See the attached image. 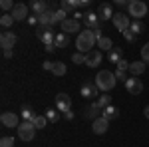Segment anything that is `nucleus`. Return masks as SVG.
<instances>
[{
  "mask_svg": "<svg viewBox=\"0 0 149 147\" xmlns=\"http://www.w3.org/2000/svg\"><path fill=\"white\" fill-rule=\"evenodd\" d=\"M93 46H97V36L93 30H84L78 34L76 38V48H78V52L81 54H90L93 50Z\"/></svg>",
  "mask_w": 149,
  "mask_h": 147,
  "instance_id": "1",
  "label": "nucleus"
},
{
  "mask_svg": "<svg viewBox=\"0 0 149 147\" xmlns=\"http://www.w3.org/2000/svg\"><path fill=\"white\" fill-rule=\"evenodd\" d=\"M93 82H95V86H97L102 91H105V93H107L109 90H113V88H115L117 78H115V72H109V70H100Z\"/></svg>",
  "mask_w": 149,
  "mask_h": 147,
  "instance_id": "2",
  "label": "nucleus"
},
{
  "mask_svg": "<svg viewBox=\"0 0 149 147\" xmlns=\"http://www.w3.org/2000/svg\"><path fill=\"white\" fill-rule=\"evenodd\" d=\"M127 12H129V16H133L135 20H141L143 16H147V4L141 2V0H131Z\"/></svg>",
  "mask_w": 149,
  "mask_h": 147,
  "instance_id": "3",
  "label": "nucleus"
},
{
  "mask_svg": "<svg viewBox=\"0 0 149 147\" xmlns=\"http://www.w3.org/2000/svg\"><path fill=\"white\" fill-rule=\"evenodd\" d=\"M34 135H36V127H34V123L32 121H22V123L18 125V137L22 139V141H32L34 139Z\"/></svg>",
  "mask_w": 149,
  "mask_h": 147,
  "instance_id": "4",
  "label": "nucleus"
},
{
  "mask_svg": "<svg viewBox=\"0 0 149 147\" xmlns=\"http://www.w3.org/2000/svg\"><path fill=\"white\" fill-rule=\"evenodd\" d=\"M80 93H81V98H86V100H90V98H100V88L95 86V82L86 79V82L81 84V88H80Z\"/></svg>",
  "mask_w": 149,
  "mask_h": 147,
  "instance_id": "5",
  "label": "nucleus"
},
{
  "mask_svg": "<svg viewBox=\"0 0 149 147\" xmlns=\"http://www.w3.org/2000/svg\"><path fill=\"white\" fill-rule=\"evenodd\" d=\"M36 36L40 42H44V46H56V34L52 28H38Z\"/></svg>",
  "mask_w": 149,
  "mask_h": 147,
  "instance_id": "6",
  "label": "nucleus"
},
{
  "mask_svg": "<svg viewBox=\"0 0 149 147\" xmlns=\"http://www.w3.org/2000/svg\"><path fill=\"white\" fill-rule=\"evenodd\" d=\"M111 22H113V26L123 34L125 30H129V26H131V20H129V16H125L123 12H115L113 18H111Z\"/></svg>",
  "mask_w": 149,
  "mask_h": 147,
  "instance_id": "7",
  "label": "nucleus"
},
{
  "mask_svg": "<svg viewBox=\"0 0 149 147\" xmlns=\"http://www.w3.org/2000/svg\"><path fill=\"white\" fill-rule=\"evenodd\" d=\"M56 109L60 113H68L72 111V98H70L68 93H58L56 95Z\"/></svg>",
  "mask_w": 149,
  "mask_h": 147,
  "instance_id": "8",
  "label": "nucleus"
},
{
  "mask_svg": "<svg viewBox=\"0 0 149 147\" xmlns=\"http://www.w3.org/2000/svg\"><path fill=\"white\" fill-rule=\"evenodd\" d=\"M84 24L88 26V30H102L100 26H102V20H100V16H97V12H86L84 14Z\"/></svg>",
  "mask_w": 149,
  "mask_h": 147,
  "instance_id": "9",
  "label": "nucleus"
},
{
  "mask_svg": "<svg viewBox=\"0 0 149 147\" xmlns=\"http://www.w3.org/2000/svg\"><path fill=\"white\" fill-rule=\"evenodd\" d=\"M0 123L4 125V127H8V129H12V127H16V129H18L20 119H18V115H16L14 111H4L2 115H0Z\"/></svg>",
  "mask_w": 149,
  "mask_h": 147,
  "instance_id": "10",
  "label": "nucleus"
},
{
  "mask_svg": "<svg viewBox=\"0 0 149 147\" xmlns=\"http://www.w3.org/2000/svg\"><path fill=\"white\" fill-rule=\"evenodd\" d=\"M16 42H18V36L14 34V32H2L0 34V46H2V50H12Z\"/></svg>",
  "mask_w": 149,
  "mask_h": 147,
  "instance_id": "11",
  "label": "nucleus"
},
{
  "mask_svg": "<svg viewBox=\"0 0 149 147\" xmlns=\"http://www.w3.org/2000/svg\"><path fill=\"white\" fill-rule=\"evenodd\" d=\"M60 28H62V32L64 34H76V32H80V22L76 20V18H68V20H64V22L60 24Z\"/></svg>",
  "mask_w": 149,
  "mask_h": 147,
  "instance_id": "12",
  "label": "nucleus"
},
{
  "mask_svg": "<svg viewBox=\"0 0 149 147\" xmlns=\"http://www.w3.org/2000/svg\"><path fill=\"white\" fill-rule=\"evenodd\" d=\"M125 90L129 91L131 95H139V93L143 91V84H141L139 78H133V76H131V78L125 82Z\"/></svg>",
  "mask_w": 149,
  "mask_h": 147,
  "instance_id": "13",
  "label": "nucleus"
},
{
  "mask_svg": "<svg viewBox=\"0 0 149 147\" xmlns=\"http://www.w3.org/2000/svg\"><path fill=\"white\" fill-rule=\"evenodd\" d=\"M107 127H109V121H107L103 115H100L97 119H93V121H92V131L95 133V135L105 133V131H107Z\"/></svg>",
  "mask_w": 149,
  "mask_h": 147,
  "instance_id": "14",
  "label": "nucleus"
},
{
  "mask_svg": "<svg viewBox=\"0 0 149 147\" xmlns=\"http://www.w3.org/2000/svg\"><path fill=\"white\" fill-rule=\"evenodd\" d=\"M28 8H30V6H26V4H22V2H18L10 14L14 16L16 22H20V20H28Z\"/></svg>",
  "mask_w": 149,
  "mask_h": 147,
  "instance_id": "15",
  "label": "nucleus"
},
{
  "mask_svg": "<svg viewBox=\"0 0 149 147\" xmlns=\"http://www.w3.org/2000/svg\"><path fill=\"white\" fill-rule=\"evenodd\" d=\"M102 64V52L100 50H92L90 54H86V66L88 68H97Z\"/></svg>",
  "mask_w": 149,
  "mask_h": 147,
  "instance_id": "16",
  "label": "nucleus"
},
{
  "mask_svg": "<svg viewBox=\"0 0 149 147\" xmlns=\"http://www.w3.org/2000/svg\"><path fill=\"white\" fill-rule=\"evenodd\" d=\"M30 10H32L34 16H42L44 12L50 10V4L44 2V0H34V2H30Z\"/></svg>",
  "mask_w": 149,
  "mask_h": 147,
  "instance_id": "17",
  "label": "nucleus"
},
{
  "mask_svg": "<svg viewBox=\"0 0 149 147\" xmlns=\"http://www.w3.org/2000/svg\"><path fill=\"white\" fill-rule=\"evenodd\" d=\"M84 111H86L84 115H86L88 119H97V117L102 115V107H100V103H97V100H95V102H92Z\"/></svg>",
  "mask_w": 149,
  "mask_h": 147,
  "instance_id": "18",
  "label": "nucleus"
},
{
  "mask_svg": "<svg viewBox=\"0 0 149 147\" xmlns=\"http://www.w3.org/2000/svg\"><path fill=\"white\" fill-rule=\"evenodd\" d=\"M60 8H62V10L64 12H74V14H76V12H78V8H81L80 6V0H62V2H60Z\"/></svg>",
  "mask_w": 149,
  "mask_h": 147,
  "instance_id": "19",
  "label": "nucleus"
},
{
  "mask_svg": "<svg viewBox=\"0 0 149 147\" xmlns=\"http://www.w3.org/2000/svg\"><path fill=\"white\" fill-rule=\"evenodd\" d=\"M145 68H147V64L141 62V60H139V62H131V64H129V74H131L133 78H139V76L145 72Z\"/></svg>",
  "mask_w": 149,
  "mask_h": 147,
  "instance_id": "20",
  "label": "nucleus"
},
{
  "mask_svg": "<svg viewBox=\"0 0 149 147\" xmlns=\"http://www.w3.org/2000/svg\"><path fill=\"white\" fill-rule=\"evenodd\" d=\"M97 16H100V20H107V18H113V10H111V6L107 4V2H103L97 6Z\"/></svg>",
  "mask_w": 149,
  "mask_h": 147,
  "instance_id": "21",
  "label": "nucleus"
},
{
  "mask_svg": "<svg viewBox=\"0 0 149 147\" xmlns=\"http://www.w3.org/2000/svg\"><path fill=\"white\" fill-rule=\"evenodd\" d=\"M102 115L107 119V121H111V119H117V117H119V109L111 103V105H107L105 109H102Z\"/></svg>",
  "mask_w": 149,
  "mask_h": 147,
  "instance_id": "22",
  "label": "nucleus"
},
{
  "mask_svg": "<svg viewBox=\"0 0 149 147\" xmlns=\"http://www.w3.org/2000/svg\"><path fill=\"white\" fill-rule=\"evenodd\" d=\"M107 60L111 62V64H119V60H123V50L121 48H113L111 52H107Z\"/></svg>",
  "mask_w": 149,
  "mask_h": 147,
  "instance_id": "23",
  "label": "nucleus"
},
{
  "mask_svg": "<svg viewBox=\"0 0 149 147\" xmlns=\"http://www.w3.org/2000/svg\"><path fill=\"white\" fill-rule=\"evenodd\" d=\"M97 48H102L105 52H111V50H113V42H111L107 36H102V38H97Z\"/></svg>",
  "mask_w": 149,
  "mask_h": 147,
  "instance_id": "24",
  "label": "nucleus"
},
{
  "mask_svg": "<svg viewBox=\"0 0 149 147\" xmlns=\"http://www.w3.org/2000/svg\"><path fill=\"white\" fill-rule=\"evenodd\" d=\"M70 44V36L64 34V32H60V34H56V48H66V46Z\"/></svg>",
  "mask_w": 149,
  "mask_h": 147,
  "instance_id": "25",
  "label": "nucleus"
},
{
  "mask_svg": "<svg viewBox=\"0 0 149 147\" xmlns=\"http://www.w3.org/2000/svg\"><path fill=\"white\" fill-rule=\"evenodd\" d=\"M44 115L48 117V121H50V123H56L58 119H60V111H58L56 107H48L46 111H44Z\"/></svg>",
  "mask_w": 149,
  "mask_h": 147,
  "instance_id": "26",
  "label": "nucleus"
},
{
  "mask_svg": "<svg viewBox=\"0 0 149 147\" xmlns=\"http://www.w3.org/2000/svg\"><path fill=\"white\" fill-rule=\"evenodd\" d=\"M66 72H68V68H66V64L64 62H54V70H52V74L54 76H66Z\"/></svg>",
  "mask_w": 149,
  "mask_h": 147,
  "instance_id": "27",
  "label": "nucleus"
},
{
  "mask_svg": "<svg viewBox=\"0 0 149 147\" xmlns=\"http://www.w3.org/2000/svg\"><path fill=\"white\" fill-rule=\"evenodd\" d=\"M20 115H22L24 121H34V117H36V113L32 111V107H30V105H24L22 111H20Z\"/></svg>",
  "mask_w": 149,
  "mask_h": 147,
  "instance_id": "28",
  "label": "nucleus"
},
{
  "mask_svg": "<svg viewBox=\"0 0 149 147\" xmlns=\"http://www.w3.org/2000/svg\"><path fill=\"white\" fill-rule=\"evenodd\" d=\"M129 30H131L135 36H139V34H143L145 26H143V22H141V20H133V22H131V26H129Z\"/></svg>",
  "mask_w": 149,
  "mask_h": 147,
  "instance_id": "29",
  "label": "nucleus"
},
{
  "mask_svg": "<svg viewBox=\"0 0 149 147\" xmlns=\"http://www.w3.org/2000/svg\"><path fill=\"white\" fill-rule=\"evenodd\" d=\"M32 123H34L36 129H44V127H46V125L50 123V121H48V117H46V115H36Z\"/></svg>",
  "mask_w": 149,
  "mask_h": 147,
  "instance_id": "30",
  "label": "nucleus"
},
{
  "mask_svg": "<svg viewBox=\"0 0 149 147\" xmlns=\"http://www.w3.org/2000/svg\"><path fill=\"white\" fill-rule=\"evenodd\" d=\"M14 22H16V20H14L12 14H2V16H0V26H2V28H10Z\"/></svg>",
  "mask_w": 149,
  "mask_h": 147,
  "instance_id": "31",
  "label": "nucleus"
},
{
  "mask_svg": "<svg viewBox=\"0 0 149 147\" xmlns=\"http://www.w3.org/2000/svg\"><path fill=\"white\" fill-rule=\"evenodd\" d=\"M64 20H68V12H64L62 8H58V10L54 12V24H58V22L62 24Z\"/></svg>",
  "mask_w": 149,
  "mask_h": 147,
  "instance_id": "32",
  "label": "nucleus"
},
{
  "mask_svg": "<svg viewBox=\"0 0 149 147\" xmlns=\"http://www.w3.org/2000/svg\"><path fill=\"white\" fill-rule=\"evenodd\" d=\"M97 103H100L102 109H105L107 105H111V95H107V93H105V95H100V98H97Z\"/></svg>",
  "mask_w": 149,
  "mask_h": 147,
  "instance_id": "33",
  "label": "nucleus"
},
{
  "mask_svg": "<svg viewBox=\"0 0 149 147\" xmlns=\"http://www.w3.org/2000/svg\"><path fill=\"white\" fill-rule=\"evenodd\" d=\"M14 6L16 4H12V0H2L0 2V8L4 10V14H8V10H14Z\"/></svg>",
  "mask_w": 149,
  "mask_h": 147,
  "instance_id": "34",
  "label": "nucleus"
},
{
  "mask_svg": "<svg viewBox=\"0 0 149 147\" xmlns=\"http://www.w3.org/2000/svg\"><path fill=\"white\" fill-rule=\"evenodd\" d=\"M72 62H74V64H86V54H81V52H76V54L72 56Z\"/></svg>",
  "mask_w": 149,
  "mask_h": 147,
  "instance_id": "35",
  "label": "nucleus"
},
{
  "mask_svg": "<svg viewBox=\"0 0 149 147\" xmlns=\"http://www.w3.org/2000/svg\"><path fill=\"white\" fill-rule=\"evenodd\" d=\"M141 62L149 64V42L143 46V48H141Z\"/></svg>",
  "mask_w": 149,
  "mask_h": 147,
  "instance_id": "36",
  "label": "nucleus"
},
{
  "mask_svg": "<svg viewBox=\"0 0 149 147\" xmlns=\"http://www.w3.org/2000/svg\"><path fill=\"white\" fill-rule=\"evenodd\" d=\"M121 36H123V38H125V40H127V42H129V44H133V42H135V40H137V36L133 34V32H131V30H125V32H123V34H121Z\"/></svg>",
  "mask_w": 149,
  "mask_h": 147,
  "instance_id": "37",
  "label": "nucleus"
},
{
  "mask_svg": "<svg viewBox=\"0 0 149 147\" xmlns=\"http://www.w3.org/2000/svg\"><path fill=\"white\" fill-rule=\"evenodd\" d=\"M129 64H131V62H127L125 58H123V60H119V64H117V70H119V72H129Z\"/></svg>",
  "mask_w": 149,
  "mask_h": 147,
  "instance_id": "38",
  "label": "nucleus"
},
{
  "mask_svg": "<svg viewBox=\"0 0 149 147\" xmlns=\"http://www.w3.org/2000/svg\"><path fill=\"white\" fill-rule=\"evenodd\" d=\"M0 147H14V137H2L0 139Z\"/></svg>",
  "mask_w": 149,
  "mask_h": 147,
  "instance_id": "39",
  "label": "nucleus"
},
{
  "mask_svg": "<svg viewBox=\"0 0 149 147\" xmlns=\"http://www.w3.org/2000/svg\"><path fill=\"white\" fill-rule=\"evenodd\" d=\"M28 24H30L32 28H40V22H38V16H34V14H32V16H28Z\"/></svg>",
  "mask_w": 149,
  "mask_h": 147,
  "instance_id": "40",
  "label": "nucleus"
},
{
  "mask_svg": "<svg viewBox=\"0 0 149 147\" xmlns=\"http://www.w3.org/2000/svg\"><path fill=\"white\" fill-rule=\"evenodd\" d=\"M115 78H117V82H127V76H125V72H119V70H115Z\"/></svg>",
  "mask_w": 149,
  "mask_h": 147,
  "instance_id": "41",
  "label": "nucleus"
},
{
  "mask_svg": "<svg viewBox=\"0 0 149 147\" xmlns=\"http://www.w3.org/2000/svg\"><path fill=\"white\" fill-rule=\"evenodd\" d=\"M42 68L46 70V72H52V70H54V62H50V60H46V62L42 64Z\"/></svg>",
  "mask_w": 149,
  "mask_h": 147,
  "instance_id": "42",
  "label": "nucleus"
},
{
  "mask_svg": "<svg viewBox=\"0 0 149 147\" xmlns=\"http://www.w3.org/2000/svg\"><path fill=\"white\" fill-rule=\"evenodd\" d=\"M115 4L121 6V8H129V2H127V0H115Z\"/></svg>",
  "mask_w": 149,
  "mask_h": 147,
  "instance_id": "43",
  "label": "nucleus"
},
{
  "mask_svg": "<svg viewBox=\"0 0 149 147\" xmlns=\"http://www.w3.org/2000/svg\"><path fill=\"white\" fill-rule=\"evenodd\" d=\"M14 56V50H4V58H12Z\"/></svg>",
  "mask_w": 149,
  "mask_h": 147,
  "instance_id": "44",
  "label": "nucleus"
},
{
  "mask_svg": "<svg viewBox=\"0 0 149 147\" xmlns=\"http://www.w3.org/2000/svg\"><path fill=\"white\" fill-rule=\"evenodd\" d=\"M46 48V52L48 54H52V52H56V46H44Z\"/></svg>",
  "mask_w": 149,
  "mask_h": 147,
  "instance_id": "45",
  "label": "nucleus"
},
{
  "mask_svg": "<svg viewBox=\"0 0 149 147\" xmlns=\"http://www.w3.org/2000/svg\"><path fill=\"white\" fill-rule=\"evenodd\" d=\"M64 115H66V119H68V121L74 119V111H68V113H64Z\"/></svg>",
  "mask_w": 149,
  "mask_h": 147,
  "instance_id": "46",
  "label": "nucleus"
},
{
  "mask_svg": "<svg viewBox=\"0 0 149 147\" xmlns=\"http://www.w3.org/2000/svg\"><path fill=\"white\" fill-rule=\"evenodd\" d=\"M80 6H81V8H86V6H90V0H80Z\"/></svg>",
  "mask_w": 149,
  "mask_h": 147,
  "instance_id": "47",
  "label": "nucleus"
},
{
  "mask_svg": "<svg viewBox=\"0 0 149 147\" xmlns=\"http://www.w3.org/2000/svg\"><path fill=\"white\" fill-rule=\"evenodd\" d=\"M143 111H145V117L149 119V105H145V109H143Z\"/></svg>",
  "mask_w": 149,
  "mask_h": 147,
  "instance_id": "48",
  "label": "nucleus"
}]
</instances>
